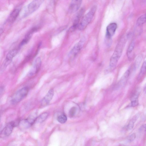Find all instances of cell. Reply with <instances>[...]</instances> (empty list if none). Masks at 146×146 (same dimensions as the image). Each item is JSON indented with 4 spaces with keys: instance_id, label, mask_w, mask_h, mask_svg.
I'll return each instance as SVG.
<instances>
[{
    "instance_id": "6da1fadb",
    "label": "cell",
    "mask_w": 146,
    "mask_h": 146,
    "mask_svg": "<svg viewBox=\"0 0 146 146\" xmlns=\"http://www.w3.org/2000/svg\"><path fill=\"white\" fill-rule=\"evenodd\" d=\"M129 37L128 34H125L121 36L119 41L110 59V68L113 69L116 66Z\"/></svg>"
},
{
    "instance_id": "7a4b0ae2",
    "label": "cell",
    "mask_w": 146,
    "mask_h": 146,
    "mask_svg": "<svg viewBox=\"0 0 146 146\" xmlns=\"http://www.w3.org/2000/svg\"><path fill=\"white\" fill-rule=\"evenodd\" d=\"M96 10V7L94 6L83 17L79 24L78 29L80 30L84 29L91 21Z\"/></svg>"
},
{
    "instance_id": "3957f363",
    "label": "cell",
    "mask_w": 146,
    "mask_h": 146,
    "mask_svg": "<svg viewBox=\"0 0 146 146\" xmlns=\"http://www.w3.org/2000/svg\"><path fill=\"white\" fill-rule=\"evenodd\" d=\"M29 90L28 87H25L18 90L12 98L11 100V103L15 104L21 101L27 96Z\"/></svg>"
},
{
    "instance_id": "277c9868",
    "label": "cell",
    "mask_w": 146,
    "mask_h": 146,
    "mask_svg": "<svg viewBox=\"0 0 146 146\" xmlns=\"http://www.w3.org/2000/svg\"><path fill=\"white\" fill-rule=\"evenodd\" d=\"M43 1V0H36L30 3L27 6V10L24 14V17H27L35 11L38 8Z\"/></svg>"
},
{
    "instance_id": "5b68a950",
    "label": "cell",
    "mask_w": 146,
    "mask_h": 146,
    "mask_svg": "<svg viewBox=\"0 0 146 146\" xmlns=\"http://www.w3.org/2000/svg\"><path fill=\"white\" fill-rule=\"evenodd\" d=\"M117 27L115 23L109 24L107 27L106 35V40H111L112 36L114 34Z\"/></svg>"
},
{
    "instance_id": "8992f818",
    "label": "cell",
    "mask_w": 146,
    "mask_h": 146,
    "mask_svg": "<svg viewBox=\"0 0 146 146\" xmlns=\"http://www.w3.org/2000/svg\"><path fill=\"white\" fill-rule=\"evenodd\" d=\"M85 41V38L83 37L74 46L70 52V55L75 56L77 55L82 48Z\"/></svg>"
},
{
    "instance_id": "52a82bcc",
    "label": "cell",
    "mask_w": 146,
    "mask_h": 146,
    "mask_svg": "<svg viewBox=\"0 0 146 146\" xmlns=\"http://www.w3.org/2000/svg\"><path fill=\"white\" fill-rule=\"evenodd\" d=\"M15 125V123L13 121L8 123L1 131V137H3L9 135L12 133L13 128Z\"/></svg>"
},
{
    "instance_id": "ba28073f",
    "label": "cell",
    "mask_w": 146,
    "mask_h": 146,
    "mask_svg": "<svg viewBox=\"0 0 146 146\" xmlns=\"http://www.w3.org/2000/svg\"><path fill=\"white\" fill-rule=\"evenodd\" d=\"M41 64V61L40 58L37 57L35 60L33 66L29 72V75L33 76L37 73L40 68Z\"/></svg>"
},
{
    "instance_id": "9c48e42d",
    "label": "cell",
    "mask_w": 146,
    "mask_h": 146,
    "mask_svg": "<svg viewBox=\"0 0 146 146\" xmlns=\"http://www.w3.org/2000/svg\"><path fill=\"white\" fill-rule=\"evenodd\" d=\"M54 94L53 90L52 89H50L42 100L41 105L45 106L48 104L52 99Z\"/></svg>"
},
{
    "instance_id": "30bf717a",
    "label": "cell",
    "mask_w": 146,
    "mask_h": 146,
    "mask_svg": "<svg viewBox=\"0 0 146 146\" xmlns=\"http://www.w3.org/2000/svg\"><path fill=\"white\" fill-rule=\"evenodd\" d=\"M140 89L137 88L131 97L130 106L131 107H135L139 104L138 98L140 93Z\"/></svg>"
},
{
    "instance_id": "8fae6325",
    "label": "cell",
    "mask_w": 146,
    "mask_h": 146,
    "mask_svg": "<svg viewBox=\"0 0 146 146\" xmlns=\"http://www.w3.org/2000/svg\"><path fill=\"white\" fill-rule=\"evenodd\" d=\"M82 3L81 0L72 1L69 7V11L71 13L76 12L79 9Z\"/></svg>"
},
{
    "instance_id": "7c38bea8",
    "label": "cell",
    "mask_w": 146,
    "mask_h": 146,
    "mask_svg": "<svg viewBox=\"0 0 146 146\" xmlns=\"http://www.w3.org/2000/svg\"><path fill=\"white\" fill-rule=\"evenodd\" d=\"M84 10L83 9H82L79 12L74 21L73 25L71 27V29L73 30L76 29L77 27H78V23L79 20L83 14L84 13Z\"/></svg>"
},
{
    "instance_id": "4fadbf2b",
    "label": "cell",
    "mask_w": 146,
    "mask_h": 146,
    "mask_svg": "<svg viewBox=\"0 0 146 146\" xmlns=\"http://www.w3.org/2000/svg\"><path fill=\"white\" fill-rule=\"evenodd\" d=\"M135 41L132 40L130 43L127 50V54L128 59L131 60L133 58V52L134 48Z\"/></svg>"
},
{
    "instance_id": "5bb4252c",
    "label": "cell",
    "mask_w": 146,
    "mask_h": 146,
    "mask_svg": "<svg viewBox=\"0 0 146 146\" xmlns=\"http://www.w3.org/2000/svg\"><path fill=\"white\" fill-rule=\"evenodd\" d=\"M20 9L18 8L14 9L10 15L8 21L10 23H13L16 19L19 13Z\"/></svg>"
},
{
    "instance_id": "9a60e30c",
    "label": "cell",
    "mask_w": 146,
    "mask_h": 146,
    "mask_svg": "<svg viewBox=\"0 0 146 146\" xmlns=\"http://www.w3.org/2000/svg\"><path fill=\"white\" fill-rule=\"evenodd\" d=\"M139 116V114L137 113L133 116L126 126V129L127 130H130L133 128L134 123L138 119Z\"/></svg>"
},
{
    "instance_id": "2e32d148",
    "label": "cell",
    "mask_w": 146,
    "mask_h": 146,
    "mask_svg": "<svg viewBox=\"0 0 146 146\" xmlns=\"http://www.w3.org/2000/svg\"><path fill=\"white\" fill-rule=\"evenodd\" d=\"M130 70H127L124 73L119 82V84L121 85H124L127 81L130 74Z\"/></svg>"
},
{
    "instance_id": "e0dca14e",
    "label": "cell",
    "mask_w": 146,
    "mask_h": 146,
    "mask_svg": "<svg viewBox=\"0 0 146 146\" xmlns=\"http://www.w3.org/2000/svg\"><path fill=\"white\" fill-rule=\"evenodd\" d=\"M17 52V51L15 49H13L10 51L6 56L7 62H9L11 61L13 58L16 55Z\"/></svg>"
},
{
    "instance_id": "ac0fdd59",
    "label": "cell",
    "mask_w": 146,
    "mask_h": 146,
    "mask_svg": "<svg viewBox=\"0 0 146 146\" xmlns=\"http://www.w3.org/2000/svg\"><path fill=\"white\" fill-rule=\"evenodd\" d=\"M146 22V14H143L139 17L137 21L136 24L137 26H141Z\"/></svg>"
},
{
    "instance_id": "d6986e66",
    "label": "cell",
    "mask_w": 146,
    "mask_h": 146,
    "mask_svg": "<svg viewBox=\"0 0 146 146\" xmlns=\"http://www.w3.org/2000/svg\"><path fill=\"white\" fill-rule=\"evenodd\" d=\"M48 115V114L47 113H43L37 117L36 121L39 123H42L46 119Z\"/></svg>"
},
{
    "instance_id": "ffe728a7",
    "label": "cell",
    "mask_w": 146,
    "mask_h": 146,
    "mask_svg": "<svg viewBox=\"0 0 146 146\" xmlns=\"http://www.w3.org/2000/svg\"><path fill=\"white\" fill-rule=\"evenodd\" d=\"M67 120L66 116L64 114H61L58 116L57 117V120L61 123H65Z\"/></svg>"
},
{
    "instance_id": "44dd1931",
    "label": "cell",
    "mask_w": 146,
    "mask_h": 146,
    "mask_svg": "<svg viewBox=\"0 0 146 146\" xmlns=\"http://www.w3.org/2000/svg\"><path fill=\"white\" fill-rule=\"evenodd\" d=\"M141 56H139L136 59L134 64V68L136 69L138 68L142 60Z\"/></svg>"
},
{
    "instance_id": "7402d4cb",
    "label": "cell",
    "mask_w": 146,
    "mask_h": 146,
    "mask_svg": "<svg viewBox=\"0 0 146 146\" xmlns=\"http://www.w3.org/2000/svg\"><path fill=\"white\" fill-rule=\"evenodd\" d=\"M146 71V60L144 61L141 66L140 73L141 74H143Z\"/></svg>"
},
{
    "instance_id": "603a6c76",
    "label": "cell",
    "mask_w": 146,
    "mask_h": 146,
    "mask_svg": "<svg viewBox=\"0 0 146 146\" xmlns=\"http://www.w3.org/2000/svg\"><path fill=\"white\" fill-rule=\"evenodd\" d=\"M76 108L75 107L71 108L69 111V115L70 117H73L75 113Z\"/></svg>"
},
{
    "instance_id": "cb8c5ba5",
    "label": "cell",
    "mask_w": 146,
    "mask_h": 146,
    "mask_svg": "<svg viewBox=\"0 0 146 146\" xmlns=\"http://www.w3.org/2000/svg\"><path fill=\"white\" fill-rule=\"evenodd\" d=\"M136 137L135 133H133L129 136L127 138L128 141L131 142L133 141L135 138Z\"/></svg>"
},
{
    "instance_id": "d4e9b609",
    "label": "cell",
    "mask_w": 146,
    "mask_h": 146,
    "mask_svg": "<svg viewBox=\"0 0 146 146\" xmlns=\"http://www.w3.org/2000/svg\"><path fill=\"white\" fill-rule=\"evenodd\" d=\"M139 130L141 131H146V124H144L141 126L139 129Z\"/></svg>"
},
{
    "instance_id": "484cf974",
    "label": "cell",
    "mask_w": 146,
    "mask_h": 146,
    "mask_svg": "<svg viewBox=\"0 0 146 146\" xmlns=\"http://www.w3.org/2000/svg\"><path fill=\"white\" fill-rule=\"evenodd\" d=\"M143 90L145 92H146V84L144 87Z\"/></svg>"
},
{
    "instance_id": "4316f807",
    "label": "cell",
    "mask_w": 146,
    "mask_h": 146,
    "mask_svg": "<svg viewBox=\"0 0 146 146\" xmlns=\"http://www.w3.org/2000/svg\"><path fill=\"white\" fill-rule=\"evenodd\" d=\"M0 34L1 35L2 33H3V30L1 28L0 29Z\"/></svg>"
}]
</instances>
